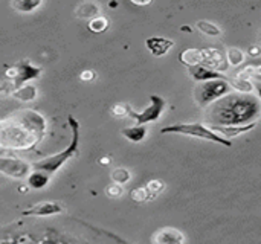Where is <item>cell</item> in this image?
Masks as SVG:
<instances>
[{"label":"cell","instance_id":"obj_17","mask_svg":"<svg viewBox=\"0 0 261 244\" xmlns=\"http://www.w3.org/2000/svg\"><path fill=\"white\" fill-rule=\"evenodd\" d=\"M121 134L128 139L133 144H139L147 138V127L145 125H133V127H127L121 130Z\"/></svg>","mask_w":261,"mask_h":244},{"label":"cell","instance_id":"obj_6","mask_svg":"<svg viewBox=\"0 0 261 244\" xmlns=\"http://www.w3.org/2000/svg\"><path fill=\"white\" fill-rule=\"evenodd\" d=\"M40 75H41V69L31 64L28 60L20 61L18 64H14V66L8 67L5 70V76L12 81L14 89H18V87L24 86L26 83H29L32 79H37Z\"/></svg>","mask_w":261,"mask_h":244},{"label":"cell","instance_id":"obj_33","mask_svg":"<svg viewBox=\"0 0 261 244\" xmlns=\"http://www.w3.org/2000/svg\"><path fill=\"white\" fill-rule=\"evenodd\" d=\"M254 79L261 81V66H257V73L254 75Z\"/></svg>","mask_w":261,"mask_h":244},{"label":"cell","instance_id":"obj_8","mask_svg":"<svg viewBox=\"0 0 261 244\" xmlns=\"http://www.w3.org/2000/svg\"><path fill=\"white\" fill-rule=\"evenodd\" d=\"M31 173L32 164L18 157H0V174L15 180H23L28 179Z\"/></svg>","mask_w":261,"mask_h":244},{"label":"cell","instance_id":"obj_34","mask_svg":"<svg viewBox=\"0 0 261 244\" xmlns=\"http://www.w3.org/2000/svg\"><path fill=\"white\" fill-rule=\"evenodd\" d=\"M99 164H101V165H109V164H110V157H101Z\"/></svg>","mask_w":261,"mask_h":244},{"label":"cell","instance_id":"obj_4","mask_svg":"<svg viewBox=\"0 0 261 244\" xmlns=\"http://www.w3.org/2000/svg\"><path fill=\"white\" fill-rule=\"evenodd\" d=\"M162 134H182V136H190V138H196V139H203V141H210L223 147H232V142L222 138L220 134H217L216 131H213L210 127L200 124V122H193V124H174V125H168L164 127L161 130Z\"/></svg>","mask_w":261,"mask_h":244},{"label":"cell","instance_id":"obj_38","mask_svg":"<svg viewBox=\"0 0 261 244\" xmlns=\"http://www.w3.org/2000/svg\"><path fill=\"white\" fill-rule=\"evenodd\" d=\"M110 6H112V8H115V6H118V3H116V2H112V3H110Z\"/></svg>","mask_w":261,"mask_h":244},{"label":"cell","instance_id":"obj_12","mask_svg":"<svg viewBox=\"0 0 261 244\" xmlns=\"http://www.w3.org/2000/svg\"><path fill=\"white\" fill-rule=\"evenodd\" d=\"M145 46L154 57H164L174 46V41L165 37H150L145 40Z\"/></svg>","mask_w":261,"mask_h":244},{"label":"cell","instance_id":"obj_28","mask_svg":"<svg viewBox=\"0 0 261 244\" xmlns=\"http://www.w3.org/2000/svg\"><path fill=\"white\" fill-rule=\"evenodd\" d=\"M132 107L128 104H124V102H118L115 105H112L110 109V113L115 116V118H124V116H128Z\"/></svg>","mask_w":261,"mask_h":244},{"label":"cell","instance_id":"obj_14","mask_svg":"<svg viewBox=\"0 0 261 244\" xmlns=\"http://www.w3.org/2000/svg\"><path fill=\"white\" fill-rule=\"evenodd\" d=\"M257 127V122H252V124H248V125H231V127H210L213 131H216L217 134H220L222 138L228 139L229 138H236V136H240V134H245V133H249L251 130H254Z\"/></svg>","mask_w":261,"mask_h":244},{"label":"cell","instance_id":"obj_10","mask_svg":"<svg viewBox=\"0 0 261 244\" xmlns=\"http://www.w3.org/2000/svg\"><path fill=\"white\" fill-rule=\"evenodd\" d=\"M63 212V206L57 202H41L21 212L23 217H52Z\"/></svg>","mask_w":261,"mask_h":244},{"label":"cell","instance_id":"obj_16","mask_svg":"<svg viewBox=\"0 0 261 244\" xmlns=\"http://www.w3.org/2000/svg\"><path fill=\"white\" fill-rule=\"evenodd\" d=\"M99 11H101L99 9V5H96L95 2H84V3H80L76 6L75 15L78 18H84V20L89 18V21H90L92 18H95V17L99 15Z\"/></svg>","mask_w":261,"mask_h":244},{"label":"cell","instance_id":"obj_11","mask_svg":"<svg viewBox=\"0 0 261 244\" xmlns=\"http://www.w3.org/2000/svg\"><path fill=\"white\" fill-rule=\"evenodd\" d=\"M153 244H185V235L176 228H162L151 237Z\"/></svg>","mask_w":261,"mask_h":244},{"label":"cell","instance_id":"obj_23","mask_svg":"<svg viewBox=\"0 0 261 244\" xmlns=\"http://www.w3.org/2000/svg\"><path fill=\"white\" fill-rule=\"evenodd\" d=\"M226 61L229 66L237 67L240 64H243L245 61V52L239 47H229L226 49Z\"/></svg>","mask_w":261,"mask_h":244},{"label":"cell","instance_id":"obj_31","mask_svg":"<svg viewBox=\"0 0 261 244\" xmlns=\"http://www.w3.org/2000/svg\"><path fill=\"white\" fill-rule=\"evenodd\" d=\"M248 55L252 57V58H258V57H261V46H258V44H252V46L248 49Z\"/></svg>","mask_w":261,"mask_h":244},{"label":"cell","instance_id":"obj_24","mask_svg":"<svg viewBox=\"0 0 261 244\" xmlns=\"http://www.w3.org/2000/svg\"><path fill=\"white\" fill-rule=\"evenodd\" d=\"M110 179L113 183L116 185H124L127 182H130L132 179V174L127 168H115L112 173H110Z\"/></svg>","mask_w":261,"mask_h":244},{"label":"cell","instance_id":"obj_25","mask_svg":"<svg viewBox=\"0 0 261 244\" xmlns=\"http://www.w3.org/2000/svg\"><path fill=\"white\" fill-rule=\"evenodd\" d=\"M87 28L92 32H95V34H101V32H104L109 28V20L104 15H98V17H95V18H92L89 21Z\"/></svg>","mask_w":261,"mask_h":244},{"label":"cell","instance_id":"obj_1","mask_svg":"<svg viewBox=\"0 0 261 244\" xmlns=\"http://www.w3.org/2000/svg\"><path fill=\"white\" fill-rule=\"evenodd\" d=\"M47 131V121L35 110L26 109L0 119V150L28 151L35 148Z\"/></svg>","mask_w":261,"mask_h":244},{"label":"cell","instance_id":"obj_22","mask_svg":"<svg viewBox=\"0 0 261 244\" xmlns=\"http://www.w3.org/2000/svg\"><path fill=\"white\" fill-rule=\"evenodd\" d=\"M196 26H197V29H199L202 34H205V35H208V37H219V35L222 34V29H220L216 23H211V21H208V20H199V21L196 23Z\"/></svg>","mask_w":261,"mask_h":244},{"label":"cell","instance_id":"obj_13","mask_svg":"<svg viewBox=\"0 0 261 244\" xmlns=\"http://www.w3.org/2000/svg\"><path fill=\"white\" fill-rule=\"evenodd\" d=\"M188 73L199 83H206V81H213V79H223L225 75L223 73H219L216 70H211L205 66H191L188 67Z\"/></svg>","mask_w":261,"mask_h":244},{"label":"cell","instance_id":"obj_15","mask_svg":"<svg viewBox=\"0 0 261 244\" xmlns=\"http://www.w3.org/2000/svg\"><path fill=\"white\" fill-rule=\"evenodd\" d=\"M37 95H38V90L35 86H31V84H24L18 89H14L11 92V96L15 98L17 101H21V102H32L37 99Z\"/></svg>","mask_w":261,"mask_h":244},{"label":"cell","instance_id":"obj_27","mask_svg":"<svg viewBox=\"0 0 261 244\" xmlns=\"http://www.w3.org/2000/svg\"><path fill=\"white\" fill-rule=\"evenodd\" d=\"M145 188L148 189V193L153 196V199H156L164 189H165V183L162 182V180H158V179H154V180H150L147 185H145Z\"/></svg>","mask_w":261,"mask_h":244},{"label":"cell","instance_id":"obj_36","mask_svg":"<svg viewBox=\"0 0 261 244\" xmlns=\"http://www.w3.org/2000/svg\"><path fill=\"white\" fill-rule=\"evenodd\" d=\"M255 90H257V95H258V99L261 102V86H255Z\"/></svg>","mask_w":261,"mask_h":244},{"label":"cell","instance_id":"obj_30","mask_svg":"<svg viewBox=\"0 0 261 244\" xmlns=\"http://www.w3.org/2000/svg\"><path fill=\"white\" fill-rule=\"evenodd\" d=\"M95 76H96V73H95L93 70H90V69L83 70V72L80 73V79H81V81H93Z\"/></svg>","mask_w":261,"mask_h":244},{"label":"cell","instance_id":"obj_37","mask_svg":"<svg viewBox=\"0 0 261 244\" xmlns=\"http://www.w3.org/2000/svg\"><path fill=\"white\" fill-rule=\"evenodd\" d=\"M180 31H184V32H191V28H190V26H182Z\"/></svg>","mask_w":261,"mask_h":244},{"label":"cell","instance_id":"obj_20","mask_svg":"<svg viewBox=\"0 0 261 244\" xmlns=\"http://www.w3.org/2000/svg\"><path fill=\"white\" fill-rule=\"evenodd\" d=\"M179 61L187 67L200 64V49H185L179 53Z\"/></svg>","mask_w":261,"mask_h":244},{"label":"cell","instance_id":"obj_9","mask_svg":"<svg viewBox=\"0 0 261 244\" xmlns=\"http://www.w3.org/2000/svg\"><path fill=\"white\" fill-rule=\"evenodd\" d=\"M200 66H205L219 73L226 72L229 67V64L226 61V55L216 47L200 49Z\"/></svg>","mask_w":261,"mask_h":244},{"label":"cell","instance_id":"obj_2","mask_svg":"<svg viewBox=\"0 0 261 244\" xmlns=\"http://www.w3.org/2000/svg\"><path fill=\"white\" fill-rule=\"evenodd\" d=\"M205 116L211 127L248 125L261 118V102L252 93L231 92L211 104Z\"/></svg>","mask_w":261,"mask_h":244},{"label":"cell","instance_id":"obj_29","mask_svg":"<svg viewBox=\"0 0 261 244\" xmlns=\"http://www.w3.org/2000/svg\"><path fill=\"white\" fill-rule=\"evenodd\" d=\"M124 189H122V185H116V183H112L106 188V194L107 197L110 199H119L122 196Z\"/></svg>","mask_w":261,"mask_h":244},{"label":"cell","instance_id":"obj_32","mask_svg":"<svg viewBox=\"0 0 261 244\" xmlns=\"http://www.w3.org/2000/svg\"><path fill=\"white\" fill-rule=\"evenodd\" d=\"M132 3H133V5H139V6H147V5H150L151 2H150V0H147V2H139V0H132Z\"/></svg>","mask_w":261,"mask_h":244},{"label":"cell","instance_id":"obj_19","mask_svg":"<svg viewBox=\"0 0 261 244\" xmlns=\"http://www.w3.org/2000/svg\"><path fill=\"white\" fill-rule=\"evenodd\" d=\"M41 5H43L41 0H14V2H11V8L21 14H31Z\"/></svg>","mask_w":261,"mask_h":244},{"label":"cell","instance_id":"obj_5","mask_svg":"<svg viewBox=\"0 0 261 244\" xmlns=\"http://www.w3.org/2000/svg\"><path fill=\"white\" fill-rule=\"evenodd\" d=\"M232 92V87L226 78L223 79H213L206 83H200V86L196 87L194 90V99L196 104L202 109L210 107L216 101L222 99L223 96L229 95Z\"/></svg>","mask_w":261,"mask_h":244},{"label":"cell","instance_id":"obj_3","mask_svg":"<svg viewBox=\"0 0 261 244\" xmlns=\"http://www.w3.org/2000/svg\"><path fill=\"white\" fill-rule=\"evenodd\" d=\"M67 122H69V127L72 130V139H70V144L61 151V153H57V154H52L49 157H44L41 160H37L35 164H32V170L35 171H43L49 176L58 173L70 159L75 157V154L78 153V147H80V122L72 116L69 115L67 116Z\"/></svg>","mask_w":261,"mask_h":244},{"label":"cell","instance_id":"obj_35","mask_svg":"<svg viewBox=\"0 0 261 244\" xmlns=\"http://www.w3.org/2000/svg\"><path fill=\"white\" fill-rule=\"evenodd\" d=\"M28 189H29L28 185H20L18 186V193H28Z\"/></svg>","mask_w":261,"mask_h":244},{"label":"cell","instance_id":"obj_21","mask_svg":"<svg viewBox=\"0 0 261 244\" xmlns=\"http://www.w3.org/2000/svg\"><path fill=\"white\" fill-rule=\"evenodd\" d=\"M229 84H231V87H232L236 92H239V93H254V90H255V86H254V83H252L251 79L240 78L239 75H237L236 78H232V79L229 81Z\"/></svg>","mask_w":261,"mask_h":244},{"label":"cell","instance_id":"obj_18","mask_svg":"<svg viewBox=\"0 0 261 244\" xmlns=\"http://www.w3.org/2000/svg\"><path fill=\"white\" fill-rule=\"evenodd\" d=\"M49 179H50V176L43 171H32L26 179V185L31 189H43L44 186H47Z\"/></svg>","mask_w":261,"mask_h":244},{"label":"cell","instance_id":"obj_7","mask_svg":"<svg viewBox=\"0 0 261 244\" xmlns=\"http://www.w3.org/2000/svg\"><path fill=\"white\" fill-rule=\"evenodd\" d=\"M164 109H165V99L161 98L159 95H151L150 96V105L148 107H145L142 112H135L132 109L130 113H128V116L132 119H135L136 125H145V124L159 121V118L164 113Z\"/></svg>","mask_w":261,"mask_h":244},{"label":"cell","instance_id":"obj_26","mask_svg":"<svg viewBox=\"0 0 261 244\" xmlns=\"http://www.w3.org/2000/svg\"><path fill=\"white\" fill-rule=\"evenodd\" d=\"M130 197H132V200H135L136 203H145V202L153 200V196L148 193V189H147L145 186H139V188L132 189Z\"/></svg>","mask_w":261,"mask_h":244}]
</instances>
